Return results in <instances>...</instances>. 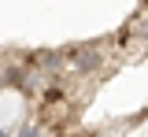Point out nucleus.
<instances>
[{"instance_id":"f03ea898","label":"nucleus","mask_w":148,"mask_h":137,"mask_svg":"<svg viewBox=\"0 0 148 137\" xmlns=\"http://www.w3.org/2000/svg\"><path fill=\"white\" fill-rule=\"evenodd\" d=\"M141 8H145V15H148V0H141Z\"/></svg>"},{"instance_id":"7ed1b4c3","label":"nucleus","mask_w":148,"mask_h":137,"mask_svg":"<svg viewBox=\"0 0 148 137\" xmlns=\"http://www.w3.org/2000/svg\"><path fill=\"white\" fill-rule=\"evenodd\" d=\"M0 89H4V78H0Z\"/></svg>"},{"instance_id":"f257e3e1","label":"nucleus","mask_w":148,"mask_h":137,"mask_svg":"<svg viewBox=\"0 0 148 137\" xmlns=\"http://www.w3.org/2000/svg\"><path fill=\"white\" fill-rule=\"evenodd\" d=\"M18 137H37V130H22V134H18Z\"/></svg>"}]
</instances>
